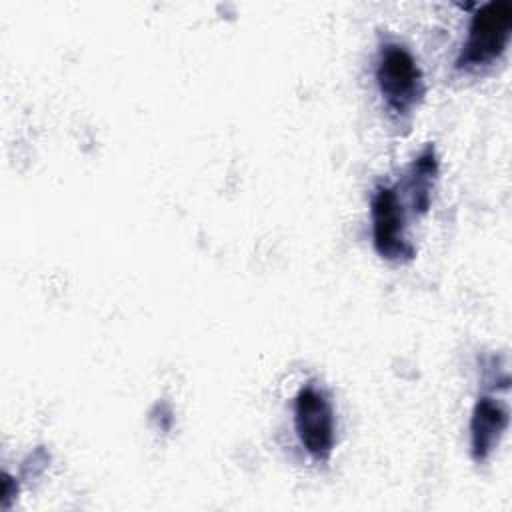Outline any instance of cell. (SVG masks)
Listing matches in <instances>:
<instances>
[{
	"label": "cell",
	"instance_id": "obj_4",
	"mask_svg": "<svg viewBox=\"0 0 512 512\" xmlns=\"http://www.w3.org/2000/svg\"><path fill=\"white\" fill-rule=\"evenodd\" d=\"M372 244L390 262H408L416 250L406 236V210L392 186H378L370 198Z\"/></svg>",
	"mask_w": 512,
	"mask_h": 512
},
{
	"label": "cell",
	"instance_id": "obj_6",
	"mask_svg": "<svg viewBox=\"0 0 512 512\" xmlns=\"http://www.w3.org/2000/svg\"><path fill=\"white\" fill-rule=\"evenodd\" d=\"M438 174V162L434 156V148L422 150V154L412 162L410 174H408V190L412 194L410 202L412 208L418 212H426L430 206V190Z\"/></svg>",
	"mask_w": 512,
	"mask_h": 512
},
{
	"label": "cell",
	"instance_id": "obj_5",
	"mask_svg": "<svg viewBox=\"0 0 512 512\" xmlns=\"http://www.w3.org/2000/svg\"><path fill=\"white\" fill-rule=\"evenodd\" d=\"M508 428V408L494 396H480L470 418V450L474 460L484 462Z\"/></svg>",
	"mask_w": 512,
	"mask_h": 512
},
{
	"label": "cell",
	"instance_id": "obj_3",
	"mask_svg": "<svg viewBox=\"0 0 512 512\" xmlns=\"http://www.w3.org/2000/svg\"><path fill=\"white\" fill-rule=\"evenodd\" d=\"M294 428L302 448L326 462L336 444V420L328 396L314 384H306L294 398Z\"/></svg>",
	"mask_w": 512,
	"mask_h": 512
},
{
	"label": "cell",
	"instance_id": "obj_2",
	"mask_svg": "<svg viewBox=\"0 0 512 512\" xmlns=\"http://www.w3.org/2000/svg\"><path fill=\"white\" fill-rule=\"evenodd\" d=\"M512 6L506 0H492L480 6L468 26L466 42L456 58L462 72H478L500 60L510 42Z\"/></svg>",
	"mask_w": 512,
	"mask_h": 512
},
{
	"label": "cell",
	"instance_id": "obj_1",
	"mask_svg": "<svg viewBox=\"0 0 512 512\" xmlns=\"http://www.w3.org/2000/svg\"><path fill=\"white\" fill-rule=\"evenodd\" d=\"M376 84L390 114L408 116L424 96V76L412 52L398 42H384L376 56Z\"/></svg>",
	"mask_w": 512,
	"mask_h": 512
}]
</instances>
